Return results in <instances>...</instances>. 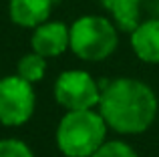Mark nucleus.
<instances>
[{
	"instance_id": "nucleus-6",
	"label": "nucleus",
	"mask_w": 159,
	"mask_h": 157,
	"mask_svg": "<svg viewBox=\"0 0 159 157\" xmlns=\"http://www.w3.org/2000/svg\"><path fill=\"white\" fill-rule=\"evenodd\" d=\"M70 44V34L69 26L61 20H47L32 28L30 36V47L34 52L43 55L44 59L61 56Z\"/></svg>"
},
{
	"instance_id": "nucleus-4",
	"label": "nucleus",
	"mask_w": 159,
	"mask_h": 157,
	"mask_svg": "<svg viewBox=\"0 0 159 157\" xmlns=\"http://www.w3.org/2000/svg\"><path fill=\"white\" fill-rule=\"evenodd\" d=\"M36 95L32 83L18 75L0 78V123L6 127H20L34 115Z\"/></svg>"
},
{
	"instance_id": "nucleus-11",
	"label": "nucleus",
	"mask_w": 159,
	"mask_h": 157,
	"mask_svg": "<svg viewBox=\"0 0 159 157\" xmlns=\"http://www.w3.org/2000/svg\"><path fill=\"white\" fill-rule=\"evenodd\" d=\"M91 157H139V155L129 143L115 139V141H105Z\"/></svg>"
},
{
	"instance_id": "nucleus-1",
	"label": "nucleus",
	"mask_w": 159,
	"mask_h": 157,
	"mask_svg": "<svg viewBox=\"0 0 159 157\" xmlns=\"http://www.w3.org/2000/svg\"><path fill=\"white\" fill-rule=\"evenodd\" d=\"M99 113L107 127L121 135H137L151 127L157 117V97L147 83L121 77L101 89Z\"/></svg>"
},
{
	"instance_id": "nucleus-8",
	"label": "nucleus",
	"mask_w": 159,
	"mask_h": 157,
	"mask_svg": "<svg viewBox=\"0 0 159 157\" xmlns=\"http://www.w3.org/2000/svg\"><path fill=\"white\" fill-rule=\"evenodd\" d=\"M52 10V0H10L8 14L14 24L22 28H36L47 22Z\"/></svg>"
},
{
	"instance_id": "nucleus-3",
	"label": "nucleus",
	"mask_w": 159,
	"mask_h": 157,
	"mask_svg": "<svg viewBox=\"0 0 159 157\" xmlns=\"http://www.w3.org/2000/svg\"><path fill=\"white\" fill-rule=\"evenodd\" d=\"M119 28L111 18L97 14H87L77 18L69 26L70 44L69 48L87 63L105 61L117 51L119 44Z\"/></svg>"
},
{
	"instance_id": "nucleus-5",
	"label": "nucleus",
	"mask_w": 159,
	"mask_h": 157,
	"mask_svg": "<svg viewBox=\"0 0 159 157\" xmlns=\"http://www.w3.org/2000/svg\"><path fill=\"white\" fill-rule=\"evenodd\" d=\"M54 99L65 111L95 109L101 99L97 81L85 71H65L54 81Z\"/></svg>"
},
{
	"instance_id": "nucleus-12",
	"label": "nucleus",
	"mask_w": 159,
	"mask_h": 157,
	"mask_svg": "<svg viewBox=\"0 0 159 157\" xmlns=\"http://www.w3.org/2000/svg\"><path fill=\"white\" fill-rule=\"evenodd\" d=\"M0 157H34V153L20 139H0Z\"/></svg>"
},
{
	"instance_id": "nucleus-7",
	"label": "nucleus",
	"mask_w": 159,
	"mask_h": 157,
	"mask_svg": "<svg viewBox=\"0 0 159 157\" xmlns=\"http://www.w3.org/2000/svg\"><path fill=\"white\" fill-rule=\"evenodd\" d=\"M131 48L139 61L149 65H159V18L143 20L133 28Z\"/></svg>"
},
{
	"instance_id": "nucleus-2",
	"label": "nucleus",
	"mask_w": 159,
	"mask_h": 157,
	"mask_svg": "<svg viewBox=\"0 0 159 157\" xmlns=\"http://www.w3.org/2000/svg\"><path fill=\"white\" fill-rule=\"evenodd\" d=\"M107 129L95 109L66 111L57 127V147L65 157H91L107 141Z\"/></svg>"
},
{
	"instance_id": "nucleus-9",
	"label": "nucleus",
	"mask_w": 159,
	"mask_h": 157,
	"mask_svg": "<svg viewBox=\"0 0 159 157\" xmlns=\"http://www.w3.org/2000/svg\"><path fill=\"white\" fill-rule=\"evenodd\" d=\"M103 8L111 14V20L117 24L119 30L131 32L139 20L141 12V0H99Z\"/></svg>"
},
{
	"instance_id": "nucleus-10",
	"label": "nucleus",
	"mask_w": 159,
	"mask_h": 157,
	"mask_svg": "<svg viewBox=\"0 0 159 157\" xmlns=\"http://www.w3.org/2000/svg\"><path fill=\"white\" fill-rule=\"evenodd\" d=\"M44 73H47V59L34 51L20 56V61L16 63V75L28 83H39Z\"/></svg>"
}]
</instances>
